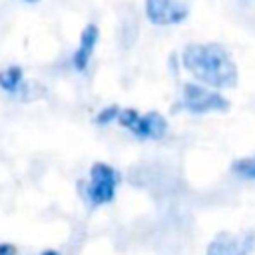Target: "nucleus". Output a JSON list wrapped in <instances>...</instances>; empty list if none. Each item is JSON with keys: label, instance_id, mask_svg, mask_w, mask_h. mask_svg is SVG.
<instances>
[{"label": "nucleus", "instance_id": "f257e3e1", "mask_svg": "<svg viewBox=\"0 0 255 255\" xmlns=\"http://www.w3.org/2000/svg\"><path fill=\"white\" fill-rule=\"evenodd\" d=\"M183 68L201 84L209 88H235L237 68L229 52L215 42L189 44L181 54Z\"/></svg>", "mask_w": 255, "mask_h": 255}, {"label": "nucleus", "instance_id": "f03ea898", "mask_svg": "<svg viewBox=\"0 0 255 255\" xmlns=\"http://www.w3.org/2000/svg\"><path fill=\"white\" fill-rule=\"evenodd\" d=\"M122 175L118 169H114L110 163L104 161H96L90 169V179H80L78 181V189L82 193V197L98 207L104 203H110L116 197V187L120 183Z\"/></svg>", "mask_w": 255, "mask_h": 255}, {"label": "nucleus", "instance_id": "7ed1b4c3", "mask_svg": "<svg viewBox=\"0 0 255 255\" xmlns=\"http://www.w3.org/2000/svg\"><path fill=\"white\" fill-rule=\"evenodd\" d=\"M116 122L139 139H159L167 131V120L157 112L139 114L133 108H126L118 112Z\"/></svg>", "mask_w": 255, "mask_h": 255}, {"label": "nucleus", "instance_id": "20e7f679", "mask_svg": "<svg viewBox=\"0 0 255 255\" xmlns=\"http://www.w3.org/2000/svg\"><path fill=\"white\" fill-rule=\"evenodd\" d=\"M181 106L191 114H205V112H227L229 100L215 90H209L201 84H183V100Z\"/></svg>", "mask_w": 255, "mask_h": 255}, {"label": "nucleus", "instance_id": "39448f33", "mask_svg": "<svg viewBox=\"0 0 255 255\" xmlns=\"http://www.w3.org/2000/svg\"><path fill=\"white\" fill-rule=\"evenodd\" d=\"M189 10L177 0H145V16L155 26H173L187 18Z\"/></svg>", "mask_w": 255, "mask_h": 255}, {"label": "nucleus", "instance_id": "423d86ee", "mask_svg": "<svg viewBox=\"0 0 255 255\" xmlns=\"http://www.w3.org/2000/svg\"><path fill=\"white\" fill-rule=\"evenodd\" d=\"M255 247V233L241 231L235 235L219 233L209 245L205 255H249Z\"/></svg>", "mask_w": 255, "mask_h": 255}, {"label": "nucleus", "instance_id": "0eeeda50", "mask_svg": "<svg viewBox=\"0 0 255 255\" xmlns=\"http://www.w3.org/2000/svg\"><path fill=\"white\" fill-rule=\"evenodd\" d=\"M98 38H100V30L96 24H88L84 30H82V36H80V46L76 48V52L72 54V64L78 72H84L88 68V62L94 54V48L98 44Z\"/></svg>", "mask_w": 255, "mask_h": 255}, {"label": "nucleus", "instance_id": "6e6552de", "mask_svg": "<svg viewBox=\"0 0 255 255\" xmlns=\"http://www.w3.org/2000/svg\"><path fill=\"white\" fill-rule=\"evenodd\" d=\"M22 78H24V72H22L20 66L2 68L0 70V88L8 94H14L22 86Z\"/></svg>", "mask_w": 255, "mask_h": 255}, {"label": "nucleus", "instance_id": "1a4fd4ad", "mask_svg": "<svg viewBox=\"0 0 255 255\" xmlns=\"http://www.w3.org/2000/svg\"><path fill=\"white\" fill-rule=\"evenodd\" d=\"M231 171L245 177V179H255V155L253 157H241V159L233 161Z\"/></svg>", "mask_w": 255, "mask_h": 255}, {"label": "nucleus", "instance_id": "9d476101", "mask_svg": "<svg viewBox=\"0 0 255 255\" xmlns=\"http://www.w3.org/2000/svg\"><path fill=\"white\" fill-rule=\"evenodd\" d=\"M118 112H120V108L118 106H108L106 110H102L98 116H96V124L98 126H106V124H110L112 120H116L118 118Z\"/></svg>", "mask_w": 255, "mask_h": 255}, {"label": "nucleus", "instance_id": "9b49d317", "mask_svg": "<svg viewBox=\"0 0 255 255\" xmlns=\"http://www.w3.org/2000/svg\"><path fill=\"white\" fill-rule=\"evenodd\" d=\"M0 255H16V247L12 243H0Z\"/></svg>", "mask_w": 255, "mask_h": 255}, {"label": "nucleus", "instance_id": "f8f14e48", "mask_svg": "<svg viewBox=\"0 0 255 255\" xmlns=\"http://www.w3.org/2000/svg\"><path fill=\"white\" fill-rule=\"evenodd\" d=\"M40 255H60V253H58L56 249H46V251H42Z\"/></svg>", "mask_w": 255, "mask_h": 255}, {"label": "nucleus", "instance_id": "ddd939ff", "mask_svg": "<svg viewBox=\"0 0 255 255\" xmlns=\"http://www.w3.org/2000/svg\"><path fill=\"white\" fill-rule=\"evenodd\" d=\"M26 2H38V0H26Z\"/></svg>", "mask_w": 255, "mask_h": 255}]
</instances>
